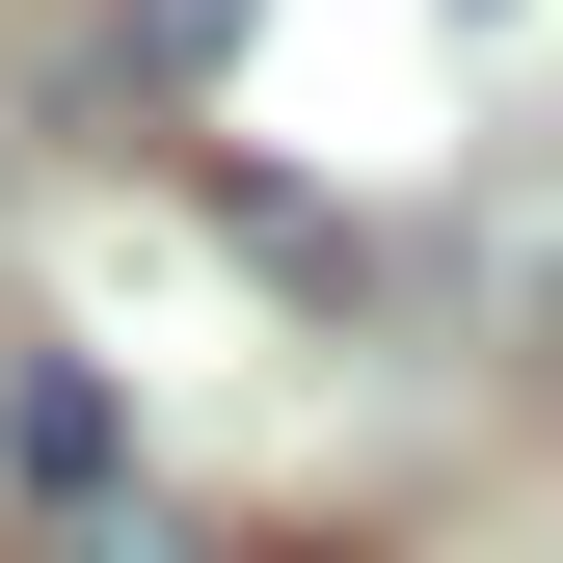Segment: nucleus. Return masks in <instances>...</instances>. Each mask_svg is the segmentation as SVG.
Returning <instances> with one entry per match:
<instances>
[{"mask_svg": "<svg viewBox=\"0 0 563 563\" xmlns=\"http://www.w3.org/2000/svg\"><path fill=\"white\" fill-rule=\"evenodd\" d=\"M0 456H27L54 510H108V483H134V430H108V376H81V349H27V376H0Z\"/></svg>", "mask_w": 563, "mask_h": 563, "instance_id": "1", "label": "nucleus"}]
</instances>
